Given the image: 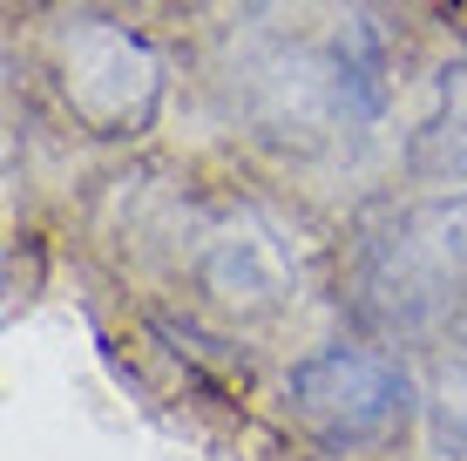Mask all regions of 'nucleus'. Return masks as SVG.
<instances>
[{"instance_id": "f257e3e1", "label": "nucleus", "mask_w": 467, "mask_h": 461, "mask_svg": "<svg viewBox=\"0 0 467 461\" xmlns=\"http://www.w3.org/2000/svg\"><path fill=\"white\" fill-rule=\"evenodd\" d=\"M285 407L318 448L359 455L393 441L413 414V380L400 360L366 353V346H326V353L298 360L285 380Z\"/></svg>"}, {"instance_id": "f03ea898", "label": "nucleus", "mask_w": 467, "mask_h": 461, "mask_svg": "<svg viewBox=\"0 0 467 461\" xmlns=\"http://www.w3.org/2000/svg\"><path fill=\"white\" fill-rule=\"evenodd\" d=\"M47 75L55 95L68 102L75 122L95 136H129L150 122L156 95H163V61L156 47L122 21H68L47 41Z\"/></svg>"}, {"instance_id": "7ed1b4c3", "label": "nucleus", "mask_w": 467, "mask_h": 461, "mask_svg": "<svg viewBox=\"0 0 467 461\" xmlns=\"http://www.w3.org/2000/svg\"><path fill=\"white\" fill-rule=\"evenodd\" d=\"M373 285L386 292V312L407 326L467 299V197H441L400 217L373 258Z\"/></svg>"}, {"instance_id": "20e7f679", "label": "nucleus", "mask_w": 467, "mask_h": 461, "mask_svg": "<svg viewBox=\"0 0 467 461\" xmlns=\"http://www.w3.org/2000/svg\"><path fill=\"white\" fill-rule=\"evenodd\" d=\"M197 278H203V292H211L217 306H231V312H271V306H285L292 285H298L278 231L244 217V211L223 217L211 231V245H203V258H197Z\"/></svg>"}, {"instance_id": "39448f33", "label": "nucleus", "mask_w": 467, "mask_h": 461, "mask_svg": "<svg viewBox=\"0 0 467 461\" xmlns=\"http://www.w3.org/2000/svg\"><path fill=\"white\" fill-rule=\"evenodd\" d=\"M413 163L433 177H467V55H454L433 82V109L413 130Z\"/></svg>"}, {"instance_id": "423d86ee", "label": "nucleus", "mask_w": 467, "mask_h": 461, "mask_svg": "<svg viewBox=\"0 0 467 461\" xmlns=\"http://www.w3.org/2000/svg\"><path fill=\"white\" fill-rule=\"evenodd\" d=\"M427 448L441 461H467V367H441L427 387Z\"/></svg>"}]
</instances>
